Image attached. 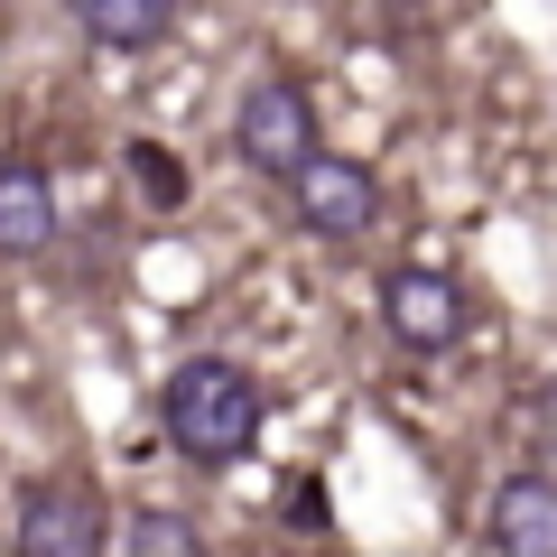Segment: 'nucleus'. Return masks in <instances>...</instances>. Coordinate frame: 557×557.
Returning <instances> with one entry per match:
<instances>
[{
	"label": "nucleus",
	"instance_id": "9b49d317",
	"mask_svg": "<svg viewBox=\"0 0 557 557\" xmlns=\"http://www.w3.org/2000/svg\"><path fill=\"white\" fill-rule=\"evenodd\" d=\"M548 428H557V391H548Z\"/></svg>",
	"mask_w": 557,
	"mask_h": 557
},
{
	"label": "nucleus",
	"instance_id": "7ed1b4c3",
	"mask_svg": "<svg viewBox=\"0 0 557 557\" xmlns=\"http://www.w3.org/2000/svg\"><path fill=\"white\" fill-rule=\"evenodd\" d=\"M233 149L260 168V177H298L317 159V102L298 84H251L233 112Z\"/></svg>",
	"mask_w": 557,
	"mask_h": 557
},
{
	"label": "nucleus",
	"instance_id": "20e7f679",
	"mask_svg": "<svg viewBox=\"0 0 557 557\" xmlns=\"http://www.w3.org/2000/svg\"><path fill=\"white\" fill-rule=\"evenodd\" d=\"M288 196H298L307 233H335V242L372 233V214H381V186H372V168H362V159H335V149H317V159H307L298 177H288Z\"/></svg>",
	"mask_w": 557,
	"mask_h": 557
},
{
	"label": "nucleus",
	"instance_id": "f257e3e1",
	"mask_svg": "<svg viewBox=\"0 0 557 557\" xmlns=\"http://www.w3.org/2000/svg\"><path fill=\"white\" fill-rule=\"evenodd\" d=\"M159 418H168V437L196 465H223V456H242V446L260 437V381L242 372V362H223V354H196V362L168 372Z\"/></svg>",
	"mask_w": 557,
	"mask_h": 557
},
{
	"label": "nucleus",
	"instance_id": "0eeeda50",
	"mask_svg": "<svg viewBox=\"0 0 557 557\" xmlns=\"http://www.w3.org/2000/svg\"><path fill=\"white\" fill-rule=\"evenodd\" d=\"M47 242H57V186L28 159H10L0 168V260H38Z\"/></svg>",
	"mask_w": 557,
	"mask_h": 557
},
{
	"label": "nucleus",
	"instance_id": "6e6552de",
	"mask_svg": "<svg viewBox=\"0 0 557 557\" xmlns=\"http://www.w3.org/2000/svg\"><path fill=\"white\" fill-rule=\"evenodd\" d=\"M65 10H75V28L102 38V47H159L168 28H177V0H65Z\"/></svg>",
	"mask_w": 557,
	"mask_h": 557
},
{
	"label": "nucleus",
	"instance_id": "9d476101",
	"mask_svg": "<svg viewBox=\"0 0 557 557\" xmlns=\"http://www.w3.org/2000/svg\"><path fill=\"white\" fill-rule=\"evenodd\" d=\"M131 177H139V196L159 205V214H177V205H186V168L168 159L159 139H139V149H131Z\"/></svg>",
	"mask_w": 557,
	"mask_h": 557
},
{
	"label": "nucleus",
	"instance_id": "423d86ee",
	"mask_svg": "<svg viewBox=\"0 0 557 557\" xmlns=\"http://www.w3.org/2000/svg\"><path fill=\"white\" fill-rule=\"evenodd\" d=\"M493 548L502 557H557V483L548 474H511L493 493Z\"/></svg>",
	"mask_w": 557,
	"mask_h": 557
},
{
	"label": "nucleus",
	"instance_id": "f03ea898",
	"mask_svg": "<svg viewBox=\"0 0 557 557\" xmlns=\"http://www.w3.org/2000/svg\"><path fill=\"white\" fill-rule=\"evenodd\" d=\"M20 557H112V511H102L94 483L57 474V483H28L20 502Z\"/></svg>",
	"mask_w": 557,
	"mask_h": 557
},
{
	"label": "nucleus",
	"instance_id": "1a4fd4ad",
	"mask_svg": "<svg viewBox=\"0 0 557 557\" xmlns=\"http://www.w3.org/2000/svg\"><path fill=\"white\" fill-rule=\"evenodd\" d=\"M131 557H205V530L186 511H139L131 520Z\"/></svg>",
	"mask_w": 557,
	"mask_h": 557
},
{
	"label": "nucleus",
	"instance_id": "39448f33",
	"mask_svg": "<svg viewBox=\"0 0 557 557\" xmlns=\"http://www.w3.org/2000/svg\"><path fill=\"white\" fill-rule=\"evenodd\" d=\"M381 317H391V335L409 344V354H446V344L465 335V288L437 278V270H391Z\"/></svg>",
	"mask_w": 557,
	"mask_h": 557
}]
</instances>
